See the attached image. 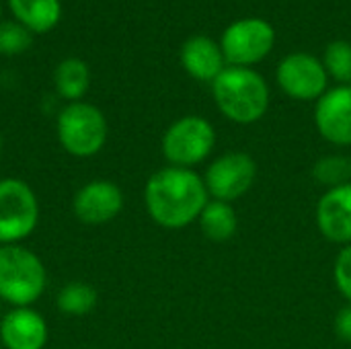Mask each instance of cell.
Instances as JSON below:
<instances>
[{"label":"cell","instance_id":"6da1fadb","mask_svg":"<svg viewBox=\"0 0 351 349\" xmlns=\"http://www.w3.org/2000/svg\"><path fill=\"white\" fill-rule=\"evenodd\" d=\"M204 179L181 167H165L150 175L144 187V206L148 216L162 228L179 230L199 220L208 206Z\"/></svg>","mask_w":351,"mask_h":349},{"label":"cell","instance_id":"7a4b0ae2","mask_svg":"<svg viewBox=\"0 0 351 349\" xmlns=\"http://www.w3.org/2000/svg\"><path fill=\"white\" fill-rule=\"evenodd\" d=\"M212 93L218 109L234 123H255L269 107L267 82L251 68H224L212 82Z\"/></svg>","mask_w":351,"mask_h":349},{"label":"cell","instance_id":"3957f363","mask_svg":"<svg viewBox=\"0 0 351 349\" xmlns=\"http://www.w3.org/2000/svg\"><path fill=\"white\" fill-rule=\"evenodd\" d=\"M47 288L41 257L25 245L0 247V300L10 309L33 306Z\"/></svg>","mask_w":351,"mask_h":349},{"label":"cell","instance_id":"277c9868","mask_svg":"<svg viewBox=\"0 0 351 349\" xmlns=\"http://www.w3.org/2000/svg\"><path fill=\"white\" fill-rule=\"evenodd\" d=\"M109 125L103 111L86 101L68 103L56 119V136L66 154L74 158H93L107 144Z\"/></svg>","mask_w":351,"mask_h":349},{"label":"cell","instance_id":"5b68a950","mask_svg":"<svg viewBox=\"0 0 351 349\" xmlns=\"http://www.w3.org/2000/svg\"><path fill=\"white\" fill-rule=\"evenodd\" d=\"M39 200L19 177L0 179V247L23 245L39 224Z\"/></svg>","mask_w":351,"mask_h":349},{"label":"cell","instance_id":"8992f818","mask_svg":"<svg viewBox=\"0 0 351 349\" xmlns=\"http://www.w3.org/2000/svg\"><path fill=\"white\" fill-rule=\"evenodd\" d=\"M216 144V132L212 123L199 115H187L171 123L165 132L160 148L171 167L189 169L210 156Z\"/></svg>","mask_w":351,"mask_h":349},{"label":"cell","instance_id":"52a82bcc","mask_svg":"<svg viewBox=\"0 0 351 349\" xmlns=\"http://www.w3.org/2000/svg\"><path fill=\"white\" fill-rule=\"evenodd\" d=\"M276 43L274 27L263 19H241L234 21L222 35L220 49L230 66L249 68L259 64Z\"/></svg>","mask_w":351,"mask_h":349},{"label":"cell","instance_id":"ba28073f","mask_svg":"<svg viewBox=\"0 0 351 349\" xmlns=\"http://www.w3.org/2000/svg\"><path fill=\"white\" fill-rule=\"evenodd\" d=\"M255 177L257 165L247 152H226L208 167L204 183L214 200L230 204L253 187Z\"/></svg>","mask_w":351,"mask_h":349},{"label":"cell","instance_id":"9c48e42d","mask_svg":"<svg viewBox=\"0 0 351 349\" xmlns=\"http://www.w3.org/2000/svg\"><path fill=\"white\" fill-rule=\"evenodd\" d=\"M280 88L298 101L321 99L327 88V70L311 53H290L278 66Z\"/></svg>","mask_w":351,"mask_h":349},{"label":"cell","instance_id":"30bf717a","mask_svg":"<svg viewBox=\"0 0 351 349\" xmlns=\"http://www.w3.org/2000/svg\"><path fill=\"white\" fill-rule=\"evenodd\" d=\"M123 210V191L109 179L86 181L72 197V212L78 222L101 226L115 220Z\"/></svg>","mask_w":351,"mask_h":349},{"label":"cell","instance_id":"8fae6325","mask_svg":"<svg viewBox=\"0 0 351 349\" xmlns=\"http://www.w3.org/2000/svg\"><path fill=\"white\" fill-rule=\"evenodd\" d=\"M49 341V325L33 306L8 309L0 317L2 349H45Z\"/></svg>","mask_w":351,"mask_h":349},{"label":"cell","instance_id":"7c38bea8","mask_svg":"<svg viewBox=\"0 0 351 349\" xmlns=\"http://www.w3.org/2000/svg\"><path fill=\"white\" fill-rule=\"evenodd\" d=\"M315 123L319 134L335 144L351 146V88L337 86L327 91L315 109Z\"/></svg>","mask_w":351,"mask_h":349},{"label":"cell","instance_id":"4fadbf2b","mask_svg":"<svg viewBox=\"0 0 351 349\" xmlns=\"http://www.w3.org/2000/svg\"><path fill=\"white\" fill-rule=\"evenodd\" d=\"M317 224L331 243L351 245V183L329 189L319 200Z\"/></svg>","mask_w":351,"mask_h":349},{"label":"cell","instance_id":"5bb4252c","mask_svg":"<svg viewBox=\"0 0 351 349\" xmlns=\"http://www.w3.org/2000/svg\"><path fill=\"white\" fill-rule=\"evenodd\" d=\"M224 62L220 45L206 35L189 37L181 47V64L195 80L214 82L224 70Z\"/></svg>","mask_w":351,"mask_h":349},{"label":"cell","instance_id":"9a60e30c","mask_svg":"<svg viewBox=\"0 0 351 349\" xmlns=\"http://www.w3.org/2000/svg\"><path fill=\"white\" fill-rule=\"evenodd\" d=\"M8 8L14 21L29 33L51 31L62 16L60 0H8Z\"/></svg>","mask_w":351,"mask_h":349},{"label":"cell","instance_id":"2e32d148","mask_svg":"<svg viewBox=\"0 0 351 349\" xmlns=\"http://www.w3.org/2000/svg\"><path fill=\"white\" fill-rule=\"evenodd\" d=\"M90 84L88 66L80 58H66L56 66L53 72V86L60 99L68 103L82 101Z\"/></svg>","mask_w":351,"mask_h":349},{"label":"cell","instance_id":"e0dca14e","mask_svg":"<svg viewBox=\"0 0 351 349\" xmlns=\"http://www.w3.org/2000/svg\"><path fill=\"white\" fill-rule=\"evenodd\" d=\"M199 226L202 232L216 243L228 241L234 237L239 220H237V212L228 202H208V206L204 208L202 216H199Z\"/></svg>","mask_w":351,"mask_h":349},{"label":"cell","instance_id":"ac0fdd59","mask_svg":"<svg viewBox=\"0 0 351 349\" xmlns=\"http://www.w3.org/2000/svg\"><path fill=\"white\" fill-rule=\"evenodd\" d=\"M99 304L97 290L86 282H68L56 296V309L66 317H86Z\"/></svg>","mask_w":351,"mask_h":349},{"label":"cell","instance_id":"d6986e66","mask_svg":"<svg viewBox=\"0 0 351 349\" xmlns=\"http://www.w3.org/2000/svg\"><path fill=\"white\" fill-rule=\"evenodd\" d=\"M313 177L329 189L348 185L351 179V160L346 156H325L315 165Z\"/></svg>","mask_w":351,"mask_h":349},{"label":"cell","instance_id":"ffe728a7","mask_svg":"<svg viewBox=\"0 0 351 349\" xmlns=\"http://www.w3.org/2000/svg\"><path fill=\"white\" fill-rule=\"evenodd\" d=\"M325 70L339 82L351 80V43L348 41H333L325 49Z\"/></svg>","mask_w":351,"mask_h":349},{"label":"cell","instance_id":"44dd1931","mask_svg":"<svg viewBox=\"0 0 351 349\" xmlns=\"http://www.w3.org/2000/svg\"><path fill=\"white\" fill-rule=\"evenodd\" d=\"M33 33H29L23 25L16 21L0 23V53L4 56H16L31 47Z\"/></svg>","mask_w":351,"mask_h":349},{"label":"cell","instance_id":"7402d4cb","mask_svg":"<svg viewBox=\"0 0 351 349\" xmlns=\"http://www.w3.org/2000/svg\"><path fill=\"white\" fill-rule=\"evenodd\" d=\"M335 284L351 304V245H346L335 261Z\"/></svg>","mask_w":351,"mask_h":349},{"label":"cell","instance_id":"603a6c76","mask_svg":"<svg viewBox=\"0 0 351 349\" xmlns=\"http://www.w3.org/2000/svg\"><path fill=\"white\" fill-rule=\"evenodd\" d=\"M335 333H337L343 341L351 344V304L339 311V315H337V319H335Z\"/></svg>","mask_w":351,"mask_h":349},{"label":"cell","instance_id":"cb8c5ba5","mask_svg":"<svg viewBox=\"0 0 351 349\" xmlns=\"http://www.w3.org/2000/svg\"><path fill=\"white\" fill-rule=\"evenodd\" d=\"M2 304H4V302H2V300H0V317H2V315H4V313H2Z\"/></svg>","mask_w":351,"mask_h":349},{"label":"cell","instance_id":"d4e9b609","mask_svg":"<svg viewBox=\"0 0 351 349\" xmlns=\"http://www.w3.org/2000/svg\"><path fill=\"white\" fill-rule=\"evenodd\" d=\"M0 152H2V134H0Z\"/></svg>","mask_w":351,"mask_h":349},{"label":"cell","instance_id":"484cf974","mask_svg":"<svg viewBox=\"0 0 351 349\" xmlns=\"http://www.w3.org/2000/svg\"><path fill=\"white\" fill-rule=\"evenodd\" d=\"M0 19H2V6H0Z\"/></svg>","mask_w":351,"mask_h":349},{"label":"cell","instance_id":"4316f807","mask_svg":"<svg viewBox=\"0 0 351 349\" xmlns=\"http://www.w3.org/2000/svg\"><path fill=\"white\" fill-rule=\"evenodd\" d=\"M350 88H351V80H350Z\"/></svg>","mask_w":351,"mask_h":349},{"label":"cell","instance_id":"83f0119b","mask_svg":"<svg viewBox=\"0 0 351 349\" xmlns=\"http://www.w3.org/2000/svg\"><path fill=\"white\" fill-rule=\"evenodd\" d=\"M0 349H2V346H0Z\"/></svg>","mask_w":351,"mask_h":349}]
</instances>
